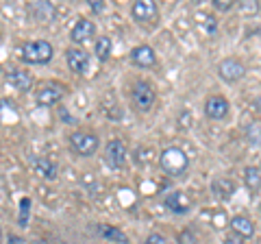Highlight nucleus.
Instances as JSON below:
<instances>
[{"instance_id": "2f4dec72", "label": "nucleus", "mask_w": 261, "mask_h": 244, "mask_svg": "<svg viewBox=\"0 0 261 244\" xmlns=\"http://www.w3.org/2000/svg\"><path fill=\"white\" fill-rule=\"evenodd\" d=\"M33 244H46L44 240H35V242H33Z\"/></svg>"}, {"instance_id": "b1692460", "label": "nucleus", "mask_w": 261, "mask_h": 244, "mask_svg": "<svg viewBox=\"0 0 261 244\" xmlns=\"http://www.w3.org/2000/svg\"><path fill=\"white\" fill-rule=\"evenodd\" d=\"M178 244H198V240H196V235L190 229H185L181 235H178Z\"/></svg>"}, {"instance_id": "6ab92c4d", "label": "nucleus", "mask_w": 261, "mask_h": 244, "mask_svg": "<svg viewBox=\"0 0 261 244\" xmlns=\"http://www.w3.org/2000/svg\"><path fill=\"white\" fill-rule=\"evenodd\" d=\"M244 183L250 192H259L261 190V170L255 166H248L244 170Z\"/></svg>"}, {"instance_id": "f3484780", "label": "nucleus", "mask_w": 261, "mask_h": 244, "mask_svg": "<svg viewBox=\"0 0 261 244\" xmlns=\"http://www.w3.org/2000/svg\"><path fill=\"white\" fill-rule=\"evenodd\" d=\"M196 27H198L205 35L211 37V35L218 33V18L207 13V11H200V13H196Z\"/></svg>"}, {"instance_id": "9d476101", "label": "nucleus", "mask_w": 261, "mask_h": 244, "mask_svg": "<svg viewBox=\"0 0 261 244\" xmlns=\"http://www.w3.org/2000/svg\"><path fill=\"white\" fill-rule=\"evenodd\" d=\"M163 205L172 211V214L183 216V214H190L192 199H190V194H185V192H172V194H168V197H166Z\"/></svg>"}, {"instance_id": "aec40b11", "label": "nucleus", "mask_w": 261, "mask_h": 244, "mask_svg": "<svg viewBox=\"0 0 261 244\" xmlns=\"http://www.w3.org/2000/svg\"><path fill=\"white\" fill-rule=\"evenodd\" d=\"M94 53H96V57H98L100 61H107L109 57H111V53H113V42H111L107 35L98 37L96 44H94Z\"/></svg>"}, {"instance_id": "4468645a", "label": "nucleus", "mask_w": 261, "mask_h": 244, "mask_svg": "<svg viewBox=\"0 0 261 244\" xmlns=\"http://www.w3.org/2000/svg\"><path fill=\"white\" fill-rule=\"evenodd\" d=\"M211 192H214V197L220 201H231L235 194V183L226 177H218L211 181Z\"/></svg>"}, {"instance_id": "1a4fd4ad", "label": "nucleus", "mask_w": 261, "mask_h": 244, "mask_svg": "<svg viewBox=\"0 0 261 244\" xmlns=\"http://www.w3.org/2000/svg\"><path fill=\"white\" fill-rule=\"evenodd\" d=\"M65 94V87L63 85H57V83H48L42 85V89L35 94V101L42 105V107H50V105H57Z\"/></svg>"}, {"instance_id": "dca6fc26", "label": "nucleus", "mask_w": 261, "mask_h": 244, "mask_svg": "<svg viewBox=\"0 0 261 244\" xmlns=\"http://www.w3.org/2000/svg\"><path fill=\"white\" fill-rule=\"evenodd\" d=\"M231 229L235 235H240V238H252V235H255V223H252L248 216H235L231 221Z\"/></svg>"}, {"instance_id": "6e6552de", "label": "nucleus", "mask_w": 261, "mask_h": 244, "mask_svg": "<svg viewBox=\"0 0 261 244\" xmlns=\"http://www.w3.org/2000/svg\"><path fill=\"white\" fill-rule=\"evenodd\" d=\"M205 113L211 120H224L228 116V101L220 94H211L205 101Z\"/></svg>"}, {"instance_id": "412c9836", "label": "nucleus", "mask_w": 261, "mask_h": 244, "mask_svg": "<svg viewBox=\"0 0 261 244\" xmlns=\"http://www.w3.org/2000/svg\"><path fill=\"white\" fill-rule=\"evenodd\" d=\"M33 166H35V170L42 177L46 179H57V166L53 164L50 159H42V157H35L33 159Z\"/></svg>"}, {"instance_id": "9b49d317", "label": "nucleus", "mask_w": 261, "mask_h": 244, "mask_svg": "<svg viewBox=\"0 0 261 244\" xmlns=\"http://www.w3.org/2000/svg\"><path fill=\"white\" fill-rule=\"evenodd\" d=\"M65 59H68L70 70L76 72V75H85L89 68V55L83 48H68V51H65Z\"/></svg>"}, {"instance_id": "a211bd4d", "label": "nucleus", "mask_w": 261, "mask_h": 244, "mask_svg": "<svg viewBox=\"0 0 261 244\" xmlns=\"http://www.w3.org/2000/svg\"><path fill=\"white\" fill-rule=\"evenodd\" d=\"M96 233L98 235H102V238H107L111 242H118V244H128V238H126V233L118 229V227H111V225H98L96 227Z\"/></svg>"}, {"instance_id": "39448f33", "label": "nucleus", "mask_w": 261, "mask_h": 244, "mask_svg": "<svg viewBox=\"0 0 261 244\" xmlns=\"http://www.w3.org/2000/svg\"><path fill=\"white\" fill-rule=\"evenodd\" d=\"M218 75L222 81H226V83H238V81L244 79V75H246V68H244V63L240 59L228 57V59L218 63Z\"/></svg>"}, {"instance_id": "0eeeda50", "label": "nucleus", "mask_w": 261, "mask_h": 244, "mask_svg": "<svg viewBox=\"0 0 261 244\" xmlns=\"http://www.w3.org/2000/svg\"><path fill=\"white\" fill-rule=\"evenodd\" d=\"M105 159L111 168H124L126 166V159H128V153H126V146L122 140H111L105 146Z\"/></svg>"}, {"instance_id": "393cba45", "label": "nucleus", "mask_w": 261, "mask_h": 244, "mask_svg": "<svg viewBox=\"0 0 261 244\" xmlns=\"http://www.w3.org/2000/svg\"><path fill=\"white\" fill-rule=\"evenodd\" d=\"M214 7H216L218 11H231L233 7H235V3H231V0H216Z\"/></svg>"}, {"instance_id": "bb28decb", "label": "nucleus", "mask_w": 261, "mask_h": 244, "mask_svg": "<svg viewBox=\"0 0 261 244\" xmlns=\"http://www.w3.org/2000/svg\"><path fill=\"white\" fill-rule=\"evenodd\" d=\"M240 9H242L244 13H252V15H255V13L259 11V7H257L255 3H242V5H240Z\"/></svg>"}, {"instance_id": "7c9ffc66", "label": "nucleus", "mask_w": 261, "mask_h": 244, "mask_svg": "<svg viewBox=\"0 0 261 244\" xmlns=\"http://www.w3.org/2000/svg\"><path fill=\"white\" fill-rule=\"evenodd\" d=\"M89 7H92V9H94V11H100V9H102V5H100V3H92V5H89Z\"/></svg>"}, {"instance_id": "cd10ccee", "label": "nucleus", "mask_w": 261, "mask_h": 244, "mask_svg": "<svg viewBox=\"0 0 261 244\" xmlns=\"http://www.w3.org/2000/svg\"><path fill=\"white\" fill-rule=\"evenodd\" d=\"M224 244H244V242L240 240V235H235V233H233V235H228V238L224 240Z\"/></svg>"}, {"instance_id": "f257e3e1", "label": "nucleus", "mask_w": 261, "mask_h": 244, "mask_svg": "<svg viewBox=\"0 0 261 244\" xmlns=\"http://www.w3.org/2000/svg\"><path fill=\"white\" fill-rule=\"evenodd\" d=\"M159 166L166 175L170 177H178L183 175L187 168H190V157H187V153L176 149V146H170L159 155Z\"/></svg>"}, {"instance_id": "4be33fe9", "label": "nucleus", "mask_w": 261, "mask_h": 244, "mask_svg": "<svg viewBox=\"0 0 261 244\" xmlns=\"http://www.w3.org/2000/svg\"><path fill=\"white\" fill-rule=\"evenodd\" d=\"M246 140L250 144H255V146L261 144V125L259 122H250V125L246 127Z\"/></svg>"}, {"instance_id": "f8f14e48", "label": "nucleus", "mask_w": 261, "mask_h": 244, "mask_svg": "<svg viewBox=\"0 0 261 244\" xmlns=\"http://www.w3.org/2000/svg\"><path fill=\"white\" fill-rule=\"evenodd\" d=\"M130 61L135 63L137 68H152L157 63V55L150 46H137L130 51Z\"/></svg>"}, {"instance_id": "f03ea898", "label": "nucleus", "mask_w": 261, "mask_h": 244, "mask_svg": "<svg viewBox=\"0 0 261 244\" xmlns=\"http://www.w3.org/2000/svg\"><path fill=\"white\" fill-rule=\"evenodd\" d=\"M53 59V44L46 39H37V42H27L22 46V61L24 63H35L42 66Z\"/></svg>"}, {"instance_id": "2eb2a0df", "label": "nucleus", "mask_w": 261, "mask_h": 244, "mask_svg": "<svg viewBox=\"0 0 261 244\" xmlns=\"http://www.w3.org/2000/svg\"><path fill=\"white\" fill-rule=\"evenodd\" d=\"M7 83H9L13 89H18V92H27L31 89L33 85V77L29 70H13L9 77H7Z\"/></svg>"}, {"instance_id": "c85d7f7f", "label": "nucleus", "mask_w": 261, "mask_h": 244, "mask_svg": "<svg viewBox=\"0 0 261 244\" xmlns=\"http://www.w3.org/2000/svg\"><path fill=\"white\" fill-rule=\"evenodd\" d=\"M7 244H27V240L20 238V235H9V242Z\"/></svg>"}, {"instance_id": "7ed1b4c3", "label": "nucleus", "mask_w": 261, "mask_h": 244, "mask_svg": "<svg viewBox=\"0 0 261 244\" xmlns=\"http://www.w3.org/2000/svg\"><path fill=\"white\" fill-rule=\"evenodd\" d=\"M130 99H133V105L137 111H150L152 105H154V89L150 83H146V81H137V83L133 85V92H130Z\"/></svg>"}, {"instance_id": "5701e85b", "label": "nucleus", "mask_w": 261, "mask_h": 244, "mask_svg": "<svg viewBox=\"0 0 261 244\" xmlns=\"http://www.w3.org/2000/svg\"><path fill=\"white\" fill-rule=\"evenodd\" d=\"M29 216H31V199H29V197H24V199L20 201V216H18L20 227H27Z\"/></svg>"}, {"instance_id": "ddd939ff", "label": "nucleus", "mask_w": 261, "mask_h": 244, "mask_svg": "<svg viewBox=\"0 0 261 244\" xmlns=\"http://www.w3.org/2000/svg\"><path fill=\"white\" fill-rule=\"evenodd\" d=\"M94 35H96V24L92 20H79L74 24V29H72V33H70V37H72V42L74 44H85Z\"/></svg>"}, {"instance_id": "473e14b6", "label": "nucleus", "mask_w": 261, "mask_h": 244, "mask_svg": "<svg viewBox=\"0 0 261 244\" xmlns=\"http://www.w3.org/2000/svg\"><path fill=\"white\" fill-rule=\"evenodd\" d=\"M0 244H3V229H0Z\"/></svg>"}, {"instance_id": "c756f323", "label": "nucleus", "mask_w": 261, "mask_h": 244, "mask_svg": "<svg viewBox=\"0 0 261 244\" xmlns=\"http://www.w3.org/2000/svg\"><path fill=\"white\" fill-rule=\"evenodd\" d=\"M252 107H255V111H257V113H261V96H259V99L252 101Z\"/></svg>"}, {"instance_id": "a878e982", "label": "nucleus", "mask_w": 261, "mask_h": 244, "mask_svg": "<svg viewBox=\"0 0 261 244\" xmlns=\"http://www.w3.org/2000/svg\"><path fill=\"white\" fill-rule=\"evenodd\" d=\"M144 244H168V240L163 238V235H159V233H152V235H148V238H146Z\"/></svg>"}, {"instance_id": "423d86ee", "label": "nucleus", "mask_w": 261, "mask_h": 244, "mask_svg": "<svg viewBox=\"0 0 261 244\" xmlns=\"http://www.w3.org/2000/svg\"><path fill=\"white\" fill-rule=\"evenodd\" d=\"M130 15H133V20L140 22V24L154 22L159 18L157 3H152V0H137V3H133V7H130Z\"/></svg>"}, {"instance_id": "20e7f679", "label": "nucleus", "mask_w": 261, "mask_h": 244, "mask_svg": "<svg viewBox=\"0 0 261 244\" xmlns=\"http://www.w3.org/2000/svg\"><path fill=\"white\" fill-rule=\"evenodd\" d=\"M98 137L94 133H89V131H74L70 135V146H72V151L79 153V155H83V157H89V155H94V153L98 151Z\"/></svg>"}]
</instances>
